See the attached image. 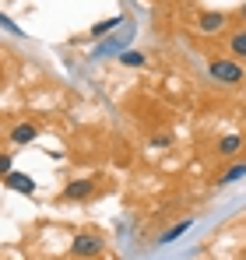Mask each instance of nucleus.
<instances>
[{"mask_svg": "<svg viewBox=\"0 0 246 260\" xmlns=\"http://www.w3.org/2000/svg\"><path fill=\"white\" fill-rule=\"evenodd\" d=\"M190 225H194V221H190V218H183L179 225H172L169 232H162V236H159V243H172V239H179V236H187V229H190Z\"/></svg>", "mask_w": 246, "mask_h": 260, "instance_id": "9b49d317", "label": "nucleus"}, {"mask_svg": "<svg viewBox=\"0 0 246 260\" xmlns=\"http://www.w3.org/2000/svg\"><path fill=\"white\" fill-rule=\"evenodd\" d=\"M130 36H134V28H130V25H123V36H113V39H106V43L99 46L91 56H106V53H113V49H120V53H123V46L130 43Z\"/></svg>", "mask_w": 246, "mask_h": 260, "instance_id": "423d86ee", "label": "nucleus"}, {"mask_svg": "<svg viewBox=\"0 0 246 260\" xmlns=\"http://www.w3.org/2000/svg\"><path fill=\"white\" fill-rule=\"evenodd\" d=\"M0 28H4V32H11V36H18V39L25 36V28H18V25H14V21H11L7 14H0Z\"/></svg>", "mask_w": 246, "mask_h": 260, "instance_id": "4468645a", "label": "nucleus"}, {"mask_svg": "<svg viewBox=\"0 0 246 260\" xmlns=\"http://www.w3.org/2000/svg\"><path fill=\"white\" fill-rule=\"evenodd\" d=\"M172 144V134H155L151 137V148H169Z\"/></svg>", "mask_w": 246, "mask_h": 260, "instance_id": "2eb2a0df", "label": "nucleus"}, {"mask_svg": "<svg viewBox=\"0 0 246 260\" xmlns=\"http://www.w3.org/2000/svg\"><path fill=\"white\" fill-rule=\"evenodd\" d=\"M120 25H123V18H106V21H99V25L91 28V36H95V39H102V36H109V32H113V28H120Z\"/></svg>", "mask_w": 246, "mask_h": 260, "instance_id": "f8f14e48", "label": "nucleus"}, {"mask_svg": "<svg viewBox=\"0 0 246 260\" xmlns=\"http://www.w3.org/2000/svg\"><path fill=\"white\" fill-rule=\"evenodd\" d=\"M95 190H99V183L95 179H74V183H67L64 186V193H60V201H88V197H95Z\"/></svg>", "mask_w": 246, "mask_h": 260, "instance_id": "7ed1b4c3", "label": "nucleus"}, {"mask_svg": "<svg viewBox=\"0 0 246 260\" xmlns=\"http://www.w3.org/2000/svg\"><path fill=\"white\" fill-rule=\"evenodd\" d=\"M4 186H7V190H18L21 197H32V193H36V183H32L25 173H14V169L4 176Z\"/></svg>", "mask_w": 246, "mask_h": 260, "instance_id": "20e7f679", "label": "nucleus"}, {"mask_svg": "<svg viewBox=\"0 0 246 260\" xmlns=\"http://www.w3.org/2000/svg\"><path fill=\"white\" fill-rule=\"evenodd\" d=\"M197 28H201L204 36H218V32L225 28V14H218V11H204V14L197 18Z\"/></svg>", "mask_w": 246, "mask_h": 260, "instance_id": "39448f33", "label": "nucleus"}, {"mask_svg": "<svg viewBox=\"0 0 246 260\" xmlns=\"http://www.w3.org/2000/svg\"><path fill=\"white\" fill-rule=\"evenodd\" d=\"M246 176V162H236V166H229L225 173L218 176V186H229V183H236V179H243Z\"/></svg>", "mask_w": 246, "mask_h": 260, "instance_id": "9d476101", "label": "nucleus"}, {"mask_svg": "<svg viewBox=\"0 0 246 260\" xmlns=\"http://www.w3.org/2000/svg\"><path fill=\"white\" fill-rule=\"evenodd\" d=\"M243 134H225V137H218V144H214V151L222 155V158H229V155H236L239 148H243Z\"/></svg>", "mask_w": 246, "mask_h": 260, "instance_id": "0eeeda50", "label": "nucleus"}, {"mask_svg": "<svg viewBox=\"0 0 246 260\" xmlns=\"http://www.w3.org/2000/svg\"><path fill=\"white\" fill-rule=\"evenodd\" d=\"M11 169H14V158H11V155H0V179L11 173Z\"/></svg>", "mask_w": 246, "mask_h": 260, "instance_id": "dca6fc26", "label": "nucleus"}, {"mask_svg": "<svg viewBox=\"0 0 246 260\" xmlns=\"http://www.w3.org/2000/svg\"><path fill=\"white\" fill-rule=\"evenodd\" d=\"M243 18H246V7H243Z\"/></svg>", "mask_w": 246, "mask_h": 260, "instance_id": "f3484780", "label": "nucleus"}, {"mask_svg": "<svg viewBox=\"0 0 246 260\" xmlns=\"http://www.w3.org/2000/svg\"><path fill=\"white\" fill-rule=\"evenodd\" d=\"M229 53H232L236 60H246V28H236V32L229 36Z\"/></svg>", "mask_w": 246, "mask_h": 260, "instance_id": "1a4fd4ad", "label": "nucleus"}, {"mask_svg": "<svg viewBox=\"0 0 246 260\" xmlns=\"http://www.w3.org/2000/svg\"><path fill=\"white\" fill-rule=\"evenodd\" d=\"M39 137V127L36 123H18V127H11V141L14 144H32Z\"/></svg>", "mask_w": 246, "mask_h": 260, "instance_id": "6e6552de", "label": "nucleus"}, {"mask_svg": "<svg viewBox=\"0 0 246 260\" xmlns=\"http://www.w3.org/2000/svg\"><path fill=\"white\" fill-rule=\"evenodd\" d=\"M207 74L218 81V85H243L246 81V71L239 60H225V56H214L207 63Z\"/></svg>", "mask_w": 246, "mask_h": 260, "instance_id": "f257e3e1", "label": "nucleus"}, {"mask_svg": "<svg viewBox=\"0 0 246 260\" xmlns=\"http://www.w3.org/2000/svg\"><path fill=\"white\" fill-rule=\"evenodd\" d=\"M127 67H144V53H137V49H123V56H120Z\"/></svg>", "mask_w": 246, "mask_h": 260, "instance_id": "ddd939ff", "label": "nucleus"}, {"mask_svg": "<svg viewBox=\"0 0 246 260\" xmlns=\"http://www.w3.org/2000/svg\"><path fill=\"white\" fill-rule=\"evenodd\" d=\"M102 236H95V232H81V236H74V243H71V257L74 260H91L102 253Z\"/></svg>", "mask_w": 246, "mask_h": 260, "instance_id": "f03ea898", "label": "nucleus"}]
</instances>
